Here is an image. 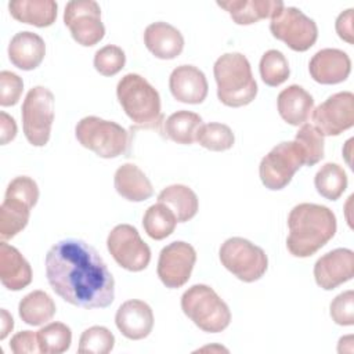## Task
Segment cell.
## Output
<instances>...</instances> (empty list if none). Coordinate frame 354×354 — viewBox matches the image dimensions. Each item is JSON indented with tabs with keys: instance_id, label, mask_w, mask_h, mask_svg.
<instances>
[{
	"instance_id": "60d3db41",
	"label": "cell",
	"mask_w": 354,
	"mask_h": 354,
	"mask_svg": "<svg viewBox=\"0 0 354 354\" xmlns=\"http://www.w3.org/2000/svg\"><path fill=\"white\" fill-rule=\"evenodd\" d=\"M353 15H354V10L347 8L346 11L339 14V17L336 18V24H335V28H336V32H337L339 37L343 39L344 41H347L348 44L354 43Z\"/></svg>"
},
{
	"instance_id": "603a6c76",
	"label": "cell",
	"mask_w": 354,
	"mask_h": 354,
	"mask_svg": "<svg viewBox=\"0 0 354 354\" xmlns=\"http://www.w3.org/2000/svg\"><path fill=\"white\" fill-rule=\"evenodd\" d=\"M279 116L292 126H301L314 109V98L299 84H290L278 94Z\"/></svg>"
},
{
	"instance_id": "7c38bea8",
	"label": "cell",
	"mask_w": 354,
	"mask_h": 354,
	"mask_svg": "<svg viewBox=\"0 0 354 354\" xmlns=\"http://www.w3.org/2000/svg\"><path fill=\"white\" fill-rule=\"evenodd\" d=\"M106 248L113 260L127 271H142L151 261L149 246L141 239L137 228L130 224L113 227L108 234Z\"/></svg>"
},
{
	"instance_id": "2e32d148",
	"label": "cell",
	"mask_w": 354,
	"mask_h": 354,
	"mask_svg": "<svg viewBox=\"0 0 354 354\" xmlns=\"http://www.w3.org/2000/svg\"><path fill=\"white\" fill-rule=\"evenodd\" d=\"M354 275V252L346 248L330 250L314 264V278L318 286L332 290L350 281Z\"/></svg>"
},
{
	"instance_id": "83f0119b",
	"label": "cell",
	"mask_w": 354,
	"mask_h": 354,
	"mask_svg": "<svg viewBox=\"0 0 354 354\" xmlns=\"http://www.w3.org/2000/svg\"><path fill=\"white\" fill-rule=\"evenodd\" d=\"M202 124V118L198 113L183 109L171 113L163 122L162 133L177 144L189 145L196 141V133Z\"/></svg>"
},
{
	"instance_id": "f546056e",
	"label": "cell",
	"mask_w": 354,
	"mask_h": 354,
	"mask_svg": "<svg viewBox=\"0 0 354 354\" xmlns=\"http://www.w3.org/2000/svg\"><path fill=\"white\" fill-rule=\"evenodd\" d=\"M176 214L165 203L151 205L142 217V227L149 238L155 241H162L171 235L177 224Z\"/></svg>"
},
{
	"instance_id": "b9f144b4",
	"label": "cell",
	"mask_w": 354,
	"mask_h": 354,
	"mask_svg": "<svg viewBox=\"0 0 354 354\" xmlns=\"http://www.w3.org/2000/svg\"><path fill=\"white\" fill-rule=\"evenodd\" d=\"M17 136V123L14 118H11L4 111L0 112V142L1 145L8 144Z\"/></svg>"
},
{
	"instance_id": "6da1fadb",
	"label": "cell",
	"mask_w": 354,
	"mask_h": 354,
	"mask_svg": "<svg viewBox=\"0 0 354 354\" xmlns=\"http://www.w3.org/2000/svg\"><path fill=\"white\" fill-rule=\"evenodd\" d=\"M46 277L66 303L106 308L115 299V279L98 252L82 239H62L46 254Z\"/></svg>"
},
{
	"instance_id": "4316f807",
	"label": "cell",
	"mask_w": 354,
	"mask_h": 354,
	"mask_svg": "<svg viewBox=\"0 0 354 354\" xmlns=\"http://www.w3.org/2000/svg\"><path fill=\"white\" fill-rule=\"evenodd\" d=\"M158 202L165 203L176 214L178 223L191 220L199 207L196 194L187 185L173 184L163 188L158 195Z\"/></svg>"
},
{
	"instance_id": "9a60e30c",
	"label": "cell",
	"mask_w": 354,
	"mask_h": 354,
	"mask_svg": "<svg viewBox=\"0 0 354 354\" xmlns=\"http://www.w3.org/2000/svg\"><path fill=\"white\" fill-rule=\"evenodd\" d=\"M195 261L196 252L194 246L184 241L171 242L159 253L158 277L166 288H181L188 282Z\"/></svg>"
},
{
	"instance_id": "ab89813d",
	"label": "cell",
	"mask_w": 354,
	"mask_h": 354,
	"mask_svg": "<svg viewBox=\"0 0 354 354\" xmlns=\"http://www.w3.org/2000/svg\"><path fill=\"white\" fill-rule=\"evenodd\" d=\"M10 348L15 354H25V353H40L39 343H37V333L32 330H22L15 333L11 337Z\"/></svg>"
},
{
	"instance_id": "836d02e7",
	"label": "cell",
	"mask_w": 354,
	"mask_h": 354,
	"mask_svg": "<svg viewBox=\"0 0 354 354\" xmlns=\"http://www.w3.org/2000/svg\"><path fill=\"white\" fill-rule=\"evenodd\" d=\"M260 76L261 80L271 87L282 84L290 73L286 57L278 50H268L260 59Z\"/></svg>"
},
{
	"instance_id": "277c9868",
	"label": "cell",
	"mask_w": 354,
	"mask_h": 354,
	"mask_svg": "<svg viewBox=\"0 0 354 354\" xmlns=\"http://www.w3.org/2000/svg\"><path fill=\"white\" fill-rule=\"evenodd\" d=\"M218 100L232 108L250 104L257 95V83L248 58L241 53H225L213 66Z\"/></svg>"
},
{
	"instance_id": "44dd1931",
	"label": "cell",
	"mask_w": 354,
	"mask_h": 354,
	"mask_svg": "<svg viewBox=\"0 0 354 354\" xmlns=\"http://www.w3.org/2000/svg\"><path fill=\"white\" fill-rule=\"evenodd\" d=\"M46 55L44 40L33 32L22 30L12 36L8 44V58L14 66L22 71L37 68Z\"/></svg>"
},
{
	"instance_id": "7a4b0ae2",
	"label": "cell",
	"mask_w": 354,
	"mask_h": 354,
	"mask_svg": "<svg viewBox=\"0 0 354 354\" xmlns=\"http://www.w3.org/2000/svg\"><path fill=\"white\" fill-rule=\"evenodd\" d=\"M286 248L295 257H310L325 246L336 232L335 213L317 203H299L288 216Z\"/></svg>"
},
{
	"instance_id": "7bdbcfd3",
	"label": "cell",
	"mask_w": 354,
	"mask_h": 354,
	"mask_svg": "<svg viewBox=\"0 0 354 354\" xmlns=\"http://www.w3.org/2000/svg\"><path fill=\"white\" fill-rule=\"evenodd\" d=\"M0 339L4 340L7 337V335L14 328V319L12 317L8 314V311L6 308H1L0 311Z\"/></svg>"
},
{
	"instance_id": "52a82bcc",
	"label": "cell",
	"mask_w": 354,
	"mask_h": 354,
	"mask_svg": "<svg viewBox=\"0 0 354 354\" xmlns=\"http://www.w3.org/2000/svg\"><path fill=\"white\" fill-rule=\"evenodd\" d=\"M39 188L33 178L18 176L10 181L0 206L1 241L14 238L29 221L30 210L37 203Z\"/></svg>"
},
{
	"instance_id": "5b68a950",
	"label": "cell",
	"mask_w": 354,
	"mask_h": 354,
	"mask_svg": "<svg viewBox=\"0 0 354 354\" xmlns=\"http://www.w3.org/2000/svg\"><path fill=\"white\" fill-rule=\"evenodd\" d=\"M181 310L203 332H223L231 322L227 303L205 283L192 285L183 293Z\"/></svg>"
},
{
	"instance_id": "cb8c5ba5",
	"label": "cell",
	"mask_w": 354,
	"mask_h": 354,
	"mask_svg": "<svg viewBox=\"0 0 354 354\" xmlns=\"http://www.w3.org/2000/svg\"><path fill=\"white\" fill-rule=\"evenodd\" d=\"M217 6L224 8L238 25H252L263 18H272L285 7L281 0H227L217 1Z\"/></svg>"
},
{
	"instance_id": "d6986e66",
	"label": "cell",
	"mask_w": 354,
	"mask_h": 354,
	"mask_svg": "<svg viewBox=\"0 0 354 354\" xmlns=\"http://www.w3.org/2000/svg\"><path fill=\"white\" fill-rule=\"evenodd\" d=\"M115 324L124 337L141 340L152 332L153 313L145 301L131 299L118 308Z\"/></svg>"
},
{
	"instance_id": "5bb4252c",
	"label": "cell",
	"mask_w": 354,
	"mask_h": 354,
	"mask_svg": "<svg viewBox=\"0 0 354 354\" xmlns=\"http://www.w3.org/2000/svg\"><path fill=\"white\" fill-rule=\"evenodd\" d=\"M314 127L324 136H339L354 126V94L340 91L328 97L311 112Z\"/></svg>"
},
{
	"instance_id": "ffe728a7",
	"label": "cell",
	"mask_w": 354,
	"mask_h": 354,
	"mask_svg": "<svg viewBox=\"0 0 354 354\" xmlns=\"http://www.w3.org/2000/svg\"><path fill=\"white\" fill-rule=\"evenodd\" d=\"M144 43L147 48L160 59H173L184 48V37L173 25L158 21L149 24L144 30Z\"/></svg>"
},
{
	"instance_id": "d590c367",
	"label": "cell",
	"mask_w": 354,
	"mask_h": 354,
	"mask_svg": "<svg viewBox=\"0 0 354 354\" xmlns=\"http://www.w3.org/2000/svg\"><path fill=\"white\" fill-rule=\"evenodd\" d=\"M115 346L113 333L105 326H91L79 339L80 354H108Z\"/></svg>"
},
{
	"instance_id": "8fae6325",
	"label": "cell",
	"mask_w": 354,
	"mask_h": 354,
	"mask_svg": "<svg viewBox=\"0 0 354 354\" xmlns=\"http://www.w3.org/2000/svg\"><path fill=\"white\" fill-rule=\"evenodd\" d=\"M270 30L293 51H307L318 37L315 21L296 7H283L278 11L271 18Z\"/></svg>"
},
{
	"instance_id": "9c48e42d",
	"label": "cell",
	"mask_w": 354,
	"mask_h": 354,
	"mask_svg": "<svg viewBox=\"0 0 354 354\" xmlns=\"http://www.w3.org/2000/svg\"><path fill=\"white\" fill-rule=\"evenodd\" d=\"M22 129L29 144L44 147L51 134L54 122V94L43 86L32 87L24 100Z\"/></svg>"
},
{
	"instance_id": "4fadbf2b",
	"label": "cell",
	"mask_w": 354,
	"mask_h": 354,
	"mask_svg": "<svg viewBox=\"0 0 354 354\" xmlns=\"http://www.w3.org/2000/svg\"><path fill=\"white\" fill-rule=\"evenodd\" d=\"M64 22L75 41L90 47L102 40L105 26L101 21V8L94 0H73L66 3Z\"/></svg>"
},
{
	"instance_id": "30bf717a",
	"label": "cell",
	"mask_w": 354,
	"mask_h": 354,
	"mask_svg": "<svg viewBox=\"0 0 354 354\" xmlns=\"http://www.w3.org/2000/svg\"><path fill=\"white\" fill-rule=\"evenodd\" d=\"M304 165V155L299 144L283 141L275 145L260 162L259 174L263 185L271 191L285 188L295 173Z\"/></svg>"
},
{
	"instance_id": "d4e9b609",
	"label": "cell",
	"mask_w": 354,
	"mask_h": 354,
	"mask_svg": "<svg viewBox=\"0 0 354 354\" xmlns=\"http://www.w3.org/2000/svg\"><path fill=\"white\" fill-rule=\"evenodd\" d=\"M113 184L116 192L130 202H142L153 195V187L149 178L134 163H124L118 167Z\"/></svg>"
},
{
	"instance_id": "4dcf8cb0",
	"label": "cell",
	"mask_w": 354,
	"mask_h": 354,
	"mask_svg": "<svg viewBox=\"0 0 354 354\" xmlns=\"http://www.w3.org/2000/svg\"><path fill=\"white\" fill-rule=\"evenodd\" d=\"M314 185L321 196L329 201L339 199L347 188V174L337 163H325L314 177Z\"/></svg>"
},
{
	"instance_id": "8d00e7d4",
	"label": "cell",
	"mask_w": 354,
	"mask_h": 354,
	"mask_svg": "<svg viewBox=\"0 0 354 354\" xmlns=\"http://www.w3.org/2000/svg\"><path fill=\"white\" fill-rule=\"evenodd\" d=\"M126 64L124 51L115 44H106L95 51L94 68L102 76H113L119 73Z\"/></svg>"
},
{
	"instance_id": "484cf974",
	"label": "cell",
	"mask_w": 354,
	"mask_h": 354,
	"mask_svg": "<svg viewBox=\"0 0 354 354\" xmlns=\"http://www.w3.org/2000/svg\"><path fill=\"white\" fill-rule=\"evenodd\" d=\"M57 8L54 0H12L8 3L14 19L37 28L53 25L57 18Z\"/></svg>"
},
{
	"instance_id": "ac0fdd59",
	"label": "cell",
	"mask_w": 354,
	"mask_h": 354,
	"mask_svg": "<svg viewBox=\"0 0 354 354\" xmlns=\"http://www.w3.org/2000/svg\"><path fill=\"white\" fill-rule=\"evenodd\" d=\"M171 95L184 104H201L207 95V80L205 73L194 65H180L169 77Z\"/></svg>"
},
{
	"instance_id": "74e56055",
	"label": "cell",
	"mask_w": 354,
	"mask_h": 354,
	"mask_svg": "<svg viewBox=\"0 0 354 354\" xmlns=\"http://www.w3.org/2000/svg\"><path fill=\"white\" fill-rule=\"evenodd\" d=\"M329 314L335 324L351 326L354 324V292L350 289L337 295L329 306Z\"/></svg>"
},
{
	"instance_id": "3957f363",
	"label": "cell",
	"mask_w": 354,
	"mask_h": 354,
	"mask_svg": "<svg viewBox=\"0 0 354 354\" xmlns=\"http://www.w3.org/2000/svg\"><path fill=\"white\" fill-rule=\"evenodd\" d=\"M116 95L124 113L142 129L162 131L163 115L156 88L141 75L127 73L116 86Z\"/></svg>"
},
{
	"instance_id": "d6a6232c",
	"label": "cell",
	"mask_w": 354,
	"mask_h": 354,
	"mask_svg": "<svg viewBox=\"0 0 354 354\" xmlns=\"http://www.w3.org/2000/svg\"><path fill=\"white\" fill-rule=\"evenodd\" d=\"M196 142L206 149L221 152L232 148L235 142V136L230 126L224 123L210 122L202 124L196 133Z\"/></svg>"
},
{
	"instance_id": "7402d4cb",
	"label": "cell",
	"mask_w": 354,
	"mask_h": 354,
	"mask_svg": "<svg viewBox=\"0 0 354 354\" xmlns=\"http://www.w3.org/2000/svg\"><path fill=\"white\" fill-rule=\"evenodd\" d=\"M0 281L8 290H21L32 282V268L21 252L6 243H0Z\"/></svg>"
},
{
	"instance_id": "f35d334b",
	"label": "cell",
	"mask_w": 354,
	"mask_h": 354,
	"mask_svg": "<svg viewBox=\"0 0 354 354\" xmlns=\"http://www.w3.org/2000/svg\"><path fill=\"white\" fill-rule=\"evenodd\" d=\"M24 82L22 79L10 71L0 72V105L12 106L15 105L22 94Z\"/></svg>"
},
{
	"instance_id": "ba28073f",
	"label": "cell",
	"mask_w": 354,
	"mask_h": 354,
	"mask_svg": "<svg viewBox=\"0 0 354 354\" xmlns=\"http://www.w3.org/2000/svg\"><path fill=\"white\" fill-rule=\"evenodd\" d=\"M221 264L243 282L260 279L268 267L266 252L250 241L232 236L221 243L218 250Z\"/></svg>"
},
{
	"instance_id": "1f68e13d",
	"label": "cell",
	"mask_w": 354,
	"mask_h": 354,
	"mask_svg": "<svg viewBox=\"0 0 354 354\" xmlns=\"http://www.w3.org/2000/svg\"><path fill=\"white\" fill-rule=\"evenodd\" d=\"M36 333L39 350L43 354H61L71 347L72 330L62 322H50Z\"/></svg>"
},
{
	"instance_id": "8992f818",
	"label": "cell",
	"mask_w": 354,
	"mask_h": 354,
	"mask_svg": "<svg viewBox=\"0 0 354 354\" xmlns=\"http://www.w3.org/2000/svg\"><path fill=\"white\" fill-rule=\"evenodd\" d=\"M76 140L87 149L104 159L129 153L131 134L112 120L86 116L75 127Z\"/></svg>"
},
{
	"instance_id": "e0dca14e",
	"label": "cell",
	"mask_w": 354,
	"mask_h": 354,
	"mask_svg": "<svg viewBox=\"0 0 354 354\" xmlns=\"http://www.w3.org/2000/svg\"><path fill=\"white\" fill-rule=\"evenodd\" d=\"M308 71L317 83L337 84L348 77L351 72V59L343 50L322 48L310 59Z\"/></svg>"
},
{
	"instance_id": "e575fe53",
	"label": "cell",
	"mask_w": 354,
	"mask_h": 354,
	"mask_svg": "<svg viewBox=\"0 0 354 354\" xmlns=\"http://www.w3.org/2000/svg\"><path fill=\"white\" fill-rule=\"evenodd\" d=\"M295 141L299 144L304 155L306 166H314L324 158V136L313 124H301V127L296 133Z\"/></svg>"
},
{
	"instance_id": "f1b7e54d",
	"label": "cell",
	"mask_w": 354,
	"mask_h": 354,
	"mask_svg": "<svg viewBox=\"0 0 354 354\" xmlns=\"http://www.w3.org/2000/svg\"><path fill=\"white\" fill-rule=\"evenodd\" d=\"M54 300L43 290H33L24 296L18 304L21 319L32 326H40L53 319L55 314Z\"/></svg>"
}]
</instances>
